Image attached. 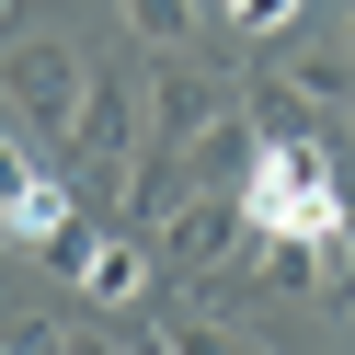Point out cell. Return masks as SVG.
<instances>
[{"label": "cell", "mask_w": 355, "mask_h": 355, "mask_svg": "<svg viewBox=\"0 0 355 355\" xmlns=\"http://www.w3.org/2000/svg\"><path fill=\"white\" fill-rule=\"evenodd\" d=\"M195 12H207V0H115V24L138 35V46H161V58H184V35H195Z\"/></svg>", "instance_id": "9c48e42d"}, {"label": "cell", "mask_w": 355, "mask_h": 355, "mask_svg": "<svg viewBox=\"0 0 355 355\" xmlns=\"http://www.w3.org/2000/svg\"><path fill=\"white\" fill-rule=\"evenodd\" d=\"M161 252H172V263H195V275H218L230 252H252L241 195H172V207H161Z\"/></svg>", "instance_id": "5b68a950"}, {"label": "cell", "mask_w": 355, "mask_h": 355, "mask_svg": "<svg viewBox=\"0 0 355 355\" xmlns=\"http://www.w3.org/2000/svg\"><path fill=\"white\" fill-rule=\"evenodd\" d=\"M24 172H35V161H24V138H0V207L24 195Z\"/></svg>", "instance_id": "8fae6325"}, {"label": "cell", "mask_w": 355, "mask_h": 355, "mask_svg": "<svg viewBox=\"0 0 355 355\" xmlns=\"http://www.w3.org/2000/svg\"><path fill=\"white\" fill-rule=\"evenodd\" d=\"M138 103H149V115H138V161H172V172L230 126V80H218V69H184V58H172Z\"/></svg>", "instance_id": "3957f363"}, {"label": "cell", "mask_w": 355, "mask_h": 355, "mask_svg": "<svg viewBox=\"0 0 355 355\" xmlns=\"http://www.w3.org/2000/svg\"><path fill=\"white\" fill-rule=\"evenodd\" d=\"M207 12H218V24H230V35H252V46H275V35L298 24L309 0H207Z\"/></svg>", "instance_id": "30bf717a"}, {"label": "cell", "mask_w": 355, "mask_h": 355, "mask_svg": "<svg viewBox=\"0 0 355 355\" xmlns=\"http://www.w3.org/2000/svg\"><path fill=\"white\" fill-rule=\"evenodd\" d=\"M58 355H126V344H103V332H58Z\"/></svg>", "instance_id": "7c38bea8"}, {"label": "cell", "mask_w": 355, "mask_h": 355, "mask_svg": "<svg viewBox=\"0 0 355 355\" xmlns=\"http://www.w3.org/2000/svg\"><path fill=\"white\" fill-rule=\"evenodd\" d=\"M69 230H80V195L58 184L46 161H35V172H24V195L0 207V241H12V252H58V241H69Z\"/></svg>", "instance_id": "8992f818"}, {"label": "cell", "mask_w": 355, "mask_h": 355, "mask_svg": "<svg viewBox=\"0 0 355 355\" xmlns=\"http://www.w3.org/2000/svg\"><path fill=\"white\" fill-rule=\"evenodd\" d=\"M263 92H275V103H355V69H344V58H275Z\"/></svg>", "instance_id": "ba28073f"}, {"label": "cell", "mask_w": 355, "mask_h": 355, "mask_svg": "<svg viewBox=\"0 0 355 355\" xmlns=\"http://www.w3.org/2000/svg\"><path fill=\"white\" fill-rule=\"evenodd\" d=\"M344 46H355V12H344Z\"/></svg>", "instance_id": "5bb4252c"}, {"label": "cell", "mask_w": 355, "mask_h": 355, "mask_svg": "<svg viewBox=\"0 0 355 355\" xmlns=\"http://www.w3.org/2000/svg\"><path fill=\"white\" fill-rule=\"evenodd\" d=\"M298 286H309L321 309H355V207L332 218V230H309V241H298Z\"/></svg>", "instance_id": "52a82bcc"}, {"label": "cell", "mask_w": 355, "mask_h": 355, "mask_svg": "<svg viewBox=\"0 0 355 355\" xmlns=\"http://www.w3.org/2000/svg\"><path fill=\"white\" fill-rule=\"evenodd\" d=\"M0 12H12V0H0Z\"/></svg>", "instance_id": "2e32d148"}, {"label": "cell", "mask_w": 355, "mask_h": 355, "mask_svg": "<svg viewBox=\"0 0 355 355\" xmlns=\"http://www.w3.org/2000/svg\"><path fill=\"white\" fill-rule=\"evenodd\" d=\"M58 275H69L92 309H138L149 286H161V263H149V241H126V230H69L58 241Z\"/></svg>", "instance_id": "277c9868"}, {"label": "cell", "mask_w": 355, "mask_h": 355, "mask_svg": "<svg viewBox=\"0 0 355 355\" xmlns=\"http://www.w3.org/2000/svg\"><path fill=\"white\" fill-rule=\"evenodd\" d=\"M344 138H355V103H344Z\"/></svg>", "instance_id": "9a60e30c"}, {"label": "cell", "mask_w": 355, "mask_h": 355, "mask_svg": "<svg viewBox=\"0 0 355 355\" xmlns=\"http://www.w3.org/2000/svg\"><path fill=\"white\" fill-rule=\"evenodd\" d=\"M0 92H12V115H24L46 149H69L80 138V103H92V58L58 46V35H46V46H12V58H0Z\"/></svg>", "instance_id": "7a4b0ae2"}, {"label": "cell", "mask_w": 355, "mask_h": 355, "mask_svg": "<svg viewBox=\"0 0 355 355\" xmlns=\"http://www.w3.org/2000/svg\"><path fill=\"white\" fill-rule=\"evenodd\" d=\"M0 355H58V344H46V332H24V344H0Z\"/></svg>", "instance_id": "4fadbf2b"}, {"label": "cell", "mask_w": 355, "mask_h": 355, "mask_svg": "<svg viewBox=\"0 0 355 355\" xmlns=\"http://www.w3.org/2000/svg\"><path fill=\"white\" fill-rule=\"evenodd\" d=\"M355 195H344V172H332V149L309 138H241V218H252V241H309V230H332Z\"/></svg>", "instance_id": "6da1fadb"}, {"label": "cell", "mask_w": 355, "mask_h": 355, "mask_svg": "<svg viewBox=\"0 0 355 355\" xmlns=\"http://www.w3.org/2000/svg\"><path fill=\"white\" fill-rule=\"evenodd\" d=\"M149 355H161V344H149Z\"/></svg>", "instance_id": "e0dca14e"}]
</instances>
